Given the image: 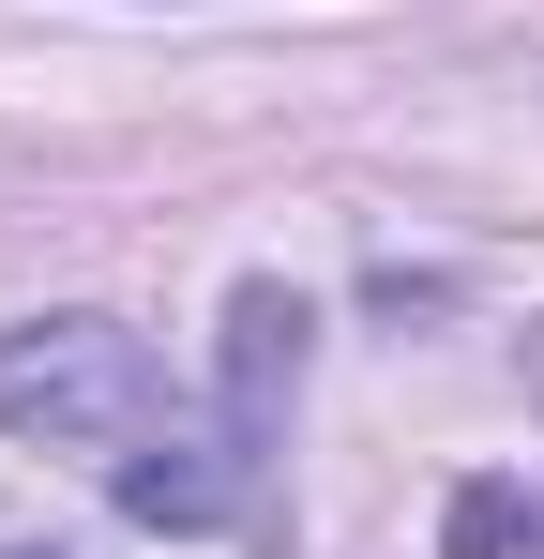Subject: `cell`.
<instances>
[{
    "label": "cell",
    "mask_w": 544,
    "mask_h": 559,
    "mask_svg": "<svg viewBox=\"0 0 544 559\" xmlns=\"http://www.w3.org/2000/svg\"><path fill=\"white\" fill-rule=\"evenodd\" d=\"M181 393L167 364H152V333L137 318H91V302H61V318H15L0 333V439H46V454H137V439H167Z\"/></svg>",
    "instance_id": "obj_1"
},
{
    "label": "cell",
    "mask_w": 544,
    "mask_h": 559,
    "mask_svg": "<svg viewBox=\"0 0 544 559\" xmlns=\"http://www.w3.org/2000/svg\"><path fill=\"white\" fill-rule=\"evenodd\" d=\"M439 559H544V484H515V468H469L439 514Z\"/></svg>",
    "instance_id": "obj_2"
},
{
    "label": "cell",
    "mask_w": 544,
    "mask_h": 559,
    "mask_svg": "<svg viewBox=\"0 0 544 559\" xmlns=\"http://www.w3.org/2000/svg\"><path fill=\"white\" fill-rule=\"evenodd\" d=\"M515 378H530V408H544V318H530V348H515Z\"/></svg>",
    "instance_id": "obj_3"
},
{
    "label": "cell",
    "mask_w": 544,
    "mask_h": 559,
    "mask_svg": "<svg viewBox=\"0 0 544 559\" xmlns=\"http://www.w3.org/2000/svg\"><path fill=\"white\" fill-rule=\"evenodd\" d=\"M0 559H76V545H0Z\"/></svg>",
    "instance_id": "obj_4"
}]
</instances>
